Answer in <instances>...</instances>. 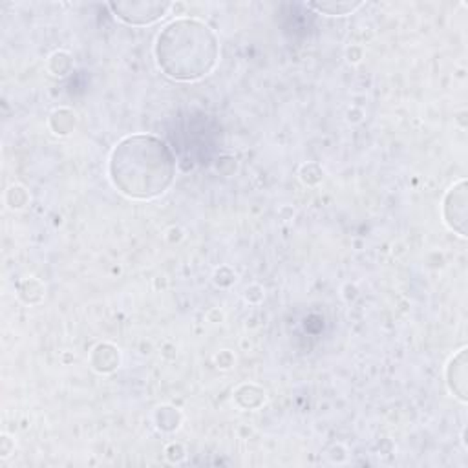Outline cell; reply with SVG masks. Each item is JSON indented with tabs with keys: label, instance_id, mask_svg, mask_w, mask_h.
Segmentation results:
<instances>
[{
	"label": "cell",
	"instance_id": "obj_1",
	"mask_svg": "<svg viewBox=\"0 0 468 468\" xmlns=\"http://www.w3.org/2000/svg\"><path fill=\"white\" fill-rule=\"evenodd\" d=\"M108 176L121 194L132 199H152L174 183L176 157L163 139L133 133L113 146Z\"/></svg>",
	"mask_w": 468,
	"mask_h": 468
},
{
	"label": "cell",
	"instance_id": "obj_2",
	"mask_svg": "<svg viewBox=\"0 0 468 468\" xmlns=\"http://www.w3.org/2000/svg\"><path fill=\"white\" fill-rule=\"evenodd\" d=\"M159 69L176 80H196L210 73L219 58L214 29L197 18H177L161 29L154 44Z\"/></svg>",
	"mask_w": 468,
	"mask_h": 468
},
{
	"label": "cell",
	"instance_id": "obj_3",
	"mask_svg": "<svg viewBox=\"0 0 468 468\" xmlns=\"http://www.w3.org/2000/svg\"><path fill=\"white\" fill-rule=\"evenodd\" d=\"M108 7L113 15L132 26H144L152 24L165 16L170 9L168 2H152V0H139V2H110Z\"/></svg>",
	"mask_w": 468,
	"mask_h": 468
},
{
	"label": "cell",
	"instance_id": "obj_4",
	"mask_svg": "<svg viewBox=\"0 0 468 468\" xmlns=\"http://www.w3.org/2000/svg\"><path fill=\"white\" fill-rule=\"evenodd\" d=\"M444 219L450 229L466 236V181L453 185L444 197Z\"/></svg>",
	"mask_w": 468,
	"mask_h": 468
},
{
	"label": "cell",
	"instance_id": "obj_5",
	"mask_svg": "<svg viewBox=\"0 0 468 468\" xmlns=\"http://www.w3.org/2000/svg\"><path fill=\"white\" fill-rule=\"evenodd\" d=\"M466 349H461V353L457 356H453V360L450 362L448 367V384L450 389L461 399L466 400Z\"/></svg>",
	"mask_w": 468,
	"mask_h": 468
},
{
	"label": "cell",
	"instance_id": "obj_6",
	"mask_svg": "<svg viewBox=\"0 0 468 468\" xmlns=\"http://www.w3.org/2000/svg\"><path fill=\"white\" fill-rule=\"evenodd\" d=\"M360 5L362 2H309V7L325 15H347Z\"/></svg>",
	"mask_w": 468,
	"mask_h": 468
}]
</instances>
